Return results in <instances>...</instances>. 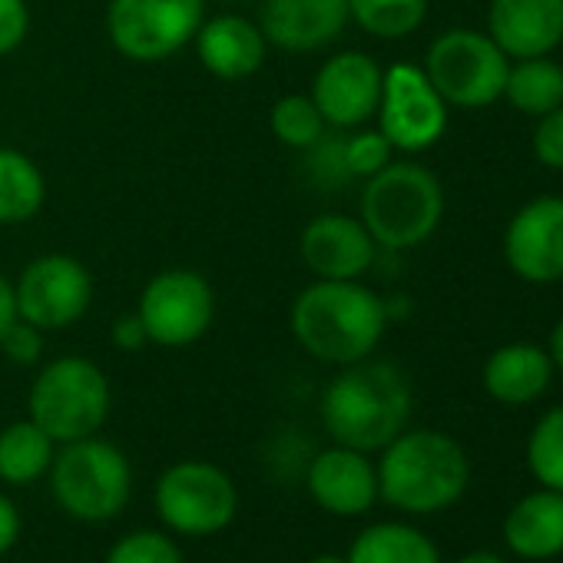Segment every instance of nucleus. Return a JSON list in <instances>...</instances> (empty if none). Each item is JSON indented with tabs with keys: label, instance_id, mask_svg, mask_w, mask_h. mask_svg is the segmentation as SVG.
Instances as JSON below:
<instances>
[{
	"label": "nucleus",
	"instance_id": "b1692460",
	"mask_svg": "<svg viewBox=\"0 0 563 563\" xmlns=\"http://www.w3.org/2000/svg\"><path fill=\"white\" fill-rule=\"evenodd\" d=\"M57 441L31 418L14 421L0 431V481L24 487L51 474Z\"/></svg>",
	"mask_w": 563,
	"mask_h": 563
},
{
	"label": "nucleus",
	"instance_id": "20e7f679",
	"mask_svg": "<svg viewBox=\"0 0 563 563\" xmlns=\"http://www.w3.org/2000/svg\"><path fill=\"white\" fill-rule=\"evenodd\" d=\"M444 216V189L438 176L418 163H388L365 179L362 222L375 245L405 252L434 235Z\"/></svg>",
	"mask_w": 563,
	"mask_h": 563
},
{
	"label": "nucleus",
	"instance_id": "9d476101",
	"mask_svg": "<svg viewBox=\"0 0 563 563\" xmlns=\"http://www.w3.org/2000/svg\"><path fill=\"white\" fill-rule=\"evenodd\" d=\"M153 507L169 530L186 537H212L235 520L239 490L212 461H179L159 474Z\"/></svg>",
	"mask_w": 563,
	"mask_h": 563
},
{
	"label": "nucleus",
	"instance_id": "4be33fe9",
	"mask_svg": "<svg viewBox=\"0 0 563 563\" xmlns=\"http://www.w3.org/2000/svg\"><path fill=\"white\" fill-rule=\"evenodd\" d=\"M349 563H441V550L424 530L388 520L365 527L352 540Z\"/></svg>",
	"mask_w": 563,
	"mask_h": 563
},
{
	"label": "nucleus",
	"instance_id": "cd10ccee",
	"mask_svg": "<svg viewBox=\"0 0 563 563\" xmlns=\"http://www.w3.org/2000/svg\"><path fill=\"white\" fill-rule=\"evenodd\" d=\"M527 467L540 487L563 494V405L550 408L527 438Z\"/></svg>",
	"mask_w": 563,
	"mask_h": 563
},
{
	"label": "nucleus",
	"instance_id": "39448f33",
	"mask_svg": "<svg viewBox=\"0 0 563 563\" xmlns=\"http://www.w3.org/2000/svg\"><path fill=\"white\" fill-rule=\"evenodd\" d=\"M51 490L64 514L84 523H103L117 517L133 490V467L126 454L90 434L70 444H57L51 464Z\"/></svg>",
	"mask_w": 563,
	"mask_h": 563
},
{
	"label": "nucleus",
	"instance_id": "e433bc0d",
	"mask_svg": "<svg viewBox=\"0 0 563 563\" xmlns=\"http://www.w3.org/2000/svg\"><path fill=\"white\" fill-rule=\"evenodd\" d=\"M550 362H553V368L563 372V319L556 322V329L550 335Z\"/></svg>",
	"mask_w": 563,
	"mask_h": 563
},
{
	"label": "nucleus",
	"instance_id": "2f4dec72",
	"mask_svg": "<svg viewBox=\"0 0 563 563\" xmlns=\"http://www.w3.org/2000/svg\"><path fill=\"white\" fill-rule=\"evenodd\" d=\"M31 37L27 0H0V57H11Z\"/></svg>",
	"mask_w": 563,
	"mask_h": 563
},
{
	"label": "nucleus",
	"instance_id": "6ab92c4d",
	"mask_svg": "<svg viewBox=\"0 0 563 563\" xmlns=\"http://www.w3.org/2000/svg\"><path fill=\"white\" fill-rule=\"evenodd\" d=\"M487 37L507 57H547L563 41V0H490Z\"/></svg>",
	"mask_w": 563,
	"mask_h": 563
},
{
	"label": "nucleus",
	"instance_id": "f3484780",
	"mask_svg": "<svg viewBox=\"0 0 563 563\" xmlns=\"http://www.w3.org/2000/svg\"><path fill=\"white\" fill-rule=\"evenodd\" d=\"M306 487L322 510L335 517H362L378 500V471L365 451L335 444L309 461Z\"/></svg>",
	"mask_w": 563,
	"mask_h": 563
},
{
	"label": "nucleus",
	"instance_id": "9b49d317",
	"mask_svg": "<svg viewBox=\"0 0 563 563\" xmlns=\"http://www.w3.org/2000/svg\"><path fill=\"white\" fill-rule=\"evenodd\" d=\"M18 319L41 332H64L77 325L93 302L90 268L67 252H47L24 265L14 282Z\"/></svg>",
	"mask_w": 563,
	"mask_h": 563
},
{
	"label": "nucleus",
	"instance_id": "a878e982",
	"mask_svg": "<svg viewBox=\"0 0 563 563\" xmlns=\"http://www.w3.org/2000/svg\"><path fill=\"white\" fill-rule=\"evenodd\" d=\"M428 18V0H349V21L368 37L405 41Z\"/></svg>",
	"mask_w": 563,
	"mask_h": 563
},
{
	"label": "nucleus",
	"instance_id": "ddd939ff",
	"mask_svg": "<svg viewBox=\"0 0 563 563\" xmlns=\"http://www.w3.org/2000/svg\"><path fill=\"white\" fill-rule=\"evenodd\" d=\"M382 84L385 70L375 64V57L362 51H342L319 67L309 97L319 107L325 126L358 130L378 113Z\"/></svg>",
	"mask_w": 563,
	"mask_h": 563
},
{
	"label": "nucleus",
	"instance_id": "423d86ee",
	"mask_svg": "<svg viewBox=\"0 0 563 563\" xmlns=\"http://www.w3.org/2000/svg\"><path fill=\"white\" fill-rule=\"evenodd\" d=\"M113 395L103 368L84 355H64L47 362L27 398L31 421H37L57 444L90 438L103 428Z\"/></svg>",
	"mask_w": 563,
	"mask_h": 563
},
{
	"label": "nucleus",
	"instance_id": "c9c22d12",
	"mask_svg": "<svg viewBox=\"0 0 563 563\" xmlns=\"http://www.w3.org/2000/svg\"><path fill=\"white\" fill-rule=\"evenodd\" d=\"M18 322V302H14V282L0 272V339Z\"/></svg>",
	"mask_w": 563,
	"mask_h": 563
},
{
	"label": "nucleus",
	"instance_id": "7ed1b4c3",
	"mask_svg": "<svg viewBox=\"0 0 563 563\" xmlns=\"http://www.w3.org/2000/svg\"><path fill=\"white\" fill-rule=\"evenodd\" d=\"M378 497L401 514H438L454 507L471 484L467 451L444 431H401L382 448Z\"/></svg>",
	"mask_w": 563,
	"mask_h": 563
},
{
	"label": "nucleus",
	"instance_id": "1a4fd4ad",
	"mask_svg": "<svg viewBox=\"0 0 563 563\" xmlns=\"http://www.w3.org/2000/svg\"><path fill=\"white\" fill-rule=\"evenodd\" d=\"M136 316L150 345L189 349L216 322V289L202 272L173 265L156 272L143 286Z\"/></svg>",
	"mask_w": 563,
	"mask_h": 563
},
{
	"label": "nucleus",
	"instance_id": "c756f323",
	"mask_svg": "<svg viewBox=\"0 0 563 563\" xmlns=\"http://www.w3.org/2000/svg\"><path fill=\"white\" fill-rule=\"evenodd\" d=\"M391 143L382 136V130H362L349 140H342V163L349 179H368L378 169H385L391 163Z\"/></svg>",
	"mask_w": 563,
	"mask_h": 563
},
{
	"label": "nucleus",
	"instance_id": "7c9ffc66",
	"mask_svg": "<svg viewBox=\"0 0 563 563\" xmlns=\"http://www.w3.org/2000/svg\"><path fill=\"white\" fill-rule=\"evenodd\" d=\"M537 130H533V156L537 163H543L547 169H563V107L537 117Z\"/></svg>",
	"mask_w": 563,
	"mask_h": 563
},
{
	"label": "nucleus",
	"instance_id": "72a5a7b5",
	"mask_svg": "<svg viewBox=\"0 0 563 563\" xmlns=\"http://www.w3.org/2000/svg\"><path fill=\"white\" fill-rule=\"evenodd\" d=\"M110 339H113V345H117L120 352H140L143 345H150L146 329H143V322H140L136 312L120 316V319L113 322V329H110Z\"/></svg>",
	"mask_w": 563,
	"mask_h": 563
},
{
	"label": "nucleus",
	"instance_id": "f8f14e48",
	"mask_svg": "<svg viewBox=\"0 0 563 563\" xmlns=\"http://www.w3.org/2000/svg\"><path fill=\"white\" fill-rule=\"evenodd\" d=\"M378 130L398 153H424L448 130V103L431 87L428 74L411 64L385 70Z\"/></svg>",
	"mask_w": 563,
	"mask_h": 563
},
{
	"label": "nucleus",
	"instance_id": "4c0bfd02",
	"mask_svg": "<svg viewBox=\"0 0 563 563\" xmlns=\"http://www.w3.org/2000/svg\"><path fill=\"white\" fill-rule=\"evenodd\" d=\"M457 563H507V560L494 550H474V553H464Z\"/></svg>",
	"mask_w": 563,
	"mask_h": 563
},
{
	"label": "nucleus",
	"instance_id": "2eb2a0df",
	"mask_svg": "<svg viewBox=\"0 0 563 563\" xmlns=\"http://www.w3.org/2000/svg\"><path fill=\"white\" fill-rule=\"evenodd\" d=\"M255 24L268 47L316 54L349 27V0H262Z\"/></svg>",
	"mask_w": 563,
	"mask_h": 563
},
{
	"label": "nucleus",
	"instance_id": "c85d7f7f",
	"mask_svg": "<svg viewBox=\"0 0 563 563\" xmlns=\"http://www.w3.org/2000/svg\"><path fill=\"white\" fill-rule=\"evenodd\" d=\"M103 563H186L183 550L163 530H133L120 537Z\"/></svg>",
	"mask_w": 563,
	"mask_h": 563
},
{
	"label": "nucleus",
	"instance_id": "412c9836",
	"mask_svg": "<svg viewBox=\"0 0 563 563\" xmlns=\"http://www.w3.org/2000/svg\"><path fill=\"white\" fill-rule=\"evenodd\" d=\"M550 378H553L550 352H543L533 342H514L497 349L481 372L484 391L510 408L537 401L550 388Z\"/></svg>",
	"mask_w": 563,
	"mask_h": 563
},
{
	"label": "nucleus",
	"instance_id": "dca6fc26",
	"mask_svg": "<svg viewBox=\"0 0 563 563\" xmlns=\"http://www.w3.org/2000/svg\"><path fill=\"white\" fill-rule=\"evenodd\" d=\"M299 255L316 278L352 282L372 268L378 245L362 219H352L342 212H325V216H316L302 229Z\"/></svg>",
	"mask_w": 563,
	"mask_h": 563
},
{
	"label": "nucleus",
	"instance_id": "6e6552de",
	"mask_svg": "<svg viewBox=\"0 0 563 563\" xmlns=\"http://www.w3.org/2000/svg\"><path fill=\"white\" fill-rule=\"evenodd\" d=\"M421 70L448 107L481 110L504 97L510 64L487 34L454 27L428 47Z\"/></svg>",
	"mask_w": 563,
	"mask_h": 563
},
{
	"label": "nucleus",
	"instance_id": "bb28decb",
	"mask_svg": "<svg viewBox=\"0 0 563 563\" xmlns=\"http://www.w3.org/2000/svg\"><path fill=\"white\" fill-rule=\"evenodd\" d=\"M268 126H272V133H275V140L282 146L302 150V153H309L325 136V130H329L309 93L278 97L275 107L268 110Z\"/></svg>",
	"mask_w": 563,
	"mask_h": 563
},
{
	"label": "nucleus",
	"instance_id": "f257e3e1",
	"mask_svg": "<svg viewBox=\"0 0 563 563\" xmlns=\"http://www.w3.org/2000/svg\"><path fill=\"white\" fill-rule=\"evenodd\" d=\"M388 322V302L362 286L358 278H316L296 296L289 312V329L296 342L312 358L339 368L372 358V352L385 339Z\"/></svg>",
	"mask_w": 563,
	"mask_h": 563
},
{
	"label": "nucleus",
	"instance_id": "0eeeda50",
	"mask_svg": "<svg viewBox=\"0 0 563 563\" xmlns=\"http://www.w3.org/2000/svg\"><path fill=\"white\" fill-rule=\"evenodd\" d=\"M206 21V0H110L107 37L133 64H163L186 51Z\"/></svg>",
	"mask_w": 563,
	"mask_h": 563
},
{
	"label": "nucleus",
	"instance_id": "4468645a",
	"mask_svg": "<svg viewBox=\"0 0 563 563\" xmlns=\"http://www.w3.org/2000/svg\"><path fill=\"white\" fill-rule=\"evenodd\" d=\"M504 258L510 272L533 286L563 278V199L540 196L527 202L507 225Z\"/></svg>",
	"mask_w": 563,
	"mask_h": 563
},
{
	"label": "nucleus",
	"instance_id": "a211bd4d",
	"mask_svg": "<svg viewBox=\"0 0 563 563\" xmlns=\"http://www.w3.org/2000/svg\"><path fill=\"white\" fill-rule=\"evenodd\" d=\"M192 47L202 70L229 84L255 77L268 57V41L262 37L258 24L242 14H216L202 21Z\"/></svg>",
	"mask_w": 563,
	"mask_h": 563
},
{
	"label": "nucleus",
	"instance_id": "5701e85b",
	"mask_svg": "<svg viewBox=\"0 0 563 563\" xmlns=\"http://www.w3.org/2000/svg\"><path fill=\"white\" fill-rule=\"evenodd\" d=\"M47 202L44 169L21 150L0 146V225H24Z\"/></svg>",
	"mask_w": 563,
	"mask_h": 563
},
{
	"label": "nucleus",
	"instance_id": "aec40b11",
	"mask_svg": "<svg viewBox=\"0 0 563 563\" xmlns=\"http://www.w3.org/2000/svg\"><path fill=\"white\" fill-rule=\"evenodd\" d=\"M504 543L520 560H553L563 553V494L540 487L520 497L504 517Z\"/></svg>",
	"mask_w": 563,
	"mask_h": 563
},
{
	"label": "nucleus",
	"instance_id": "f704fd0d",
	"mask_svg": "<svg viewBox=\"0 0 563 563\" xmlns=\"http://www.w3.org/2000/svg\"><path fill=\"white\" fill-rule=\"evenodd\" d=\"M21 537V514L8 494H0V556H4Z\"/></svg>",
	"mask_w": 563,
	"mask_h": 563
},
{
	"label": "nucleus",
	"instance_id": "58836bf2",
	"mask_svg": "<svg viewBox=\"0 0 563 563\" xmlns=\"http://www.w3.org/2000/svg\"><path fill=\"white\" fill-rule=\"evenodd\" d=\"M309 563H349V556H339V553H322V556H312Z\"/></svg>",
	"mask_w": 563,
	"mask_h": 563
},
{
	"label": "nucleus",
	"instance_id": "393cba45",
	"mask_svg": "<svg viewBox=\"0 0 563 563\" xmlns=\"http://www.w3.org/2000/svg\"><path fill=\"white\" fill-rule=\"evenodd\" d=\"M504 97L510 100L514 110L527 117H543L563 107V67H556L547 57L517 60V67L507 70Z\"/></svg>",
	"mask_w": 563,
	"mask_h": 563
},
{
	"label": "nucleus",
	"instance_id": "f03ea898",
	"mask_svg": "<svg viewBox=\"0 0 563 563\" xmlns=\"http://www.w3.org/2000/svg\"><path fill=\"white\" fill-rule=\"evenodd\" d=\"M415 395L405 372L391 362L362 358L345 365L322 395V424L335 444L382 451L411 421Z\"/></svg>",
	"mask_w": 563,
	"mask_h": 563
},
{
	"label": "nucleus",
	"instance_id": "473e14b6",
	"mask_svg": "<svg viewBox=\"0 0 563 563\" xmlns=\"http://www.w3.org/2000/svg\"><path fill=\"white\" fill-rule=\"evenodd\" d=\"M0 352H4L14 365H37L44 355V332L34 329L31 322L18 319L8 335L0 339Z\"/></svg>",
	"mask_w": 563,
	"mask_h": 563
}]
</instances>
